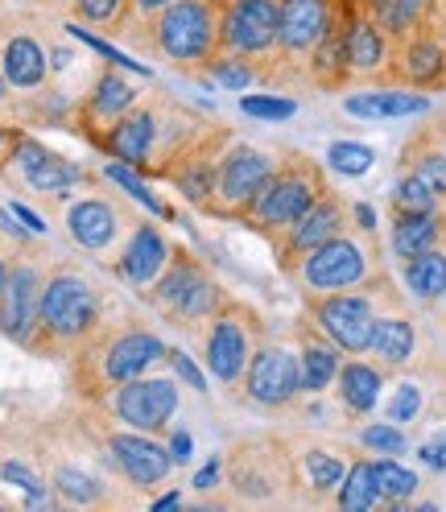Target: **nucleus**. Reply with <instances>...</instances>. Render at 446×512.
<instances>
[{"mask_svg":"<svg viewBox=\"0 0 446 512\" xmlns=\"http://www.w3.org/2000/svg\"><path fill=\"white\" fill-rule=\"evenodd\" d=\"M298 281L302 298L314 294H339V290H360V285H376L385 277V256L376 248L372 228L352 223L343 236L318 244L314 252H306L290 273Z\"/></svg>","mask_w":446,"mask_h":512,"instance_id":"f257e3e1","label":"nucleus"},{"mask_svg":"<svg viewBox=\"0 0 446 512\" xmlns=\"http://www.w3.org/2000/svg\"><path fill=\"white\" fill-rule=\"evenodd\" d=\"M327 190V178H323V166L314 162L306 153H285L277 170L269 174V182L261 186V195L252 199L244 223L257 228L269 244H277L294 223L310 211V203Z\"/></svg>","mask_w":446,"mask_h":512,"instance_id":"f03ea898","label":"nucleus"},{"mask_svg":"<svg viewBox=\"0 0 446 512\" xmlns=\"http://www.w3.org/2000/svg\"><path fill=\"white\" fill-rule=\"evenodd\" d=\"M166 360V343L149 335V331H108L95 343L83 347V360H79V384L91 393H112L116 384L124 380H137L145 376L153 364Z\"/></svg>","mask_w":446,"mask_h":512,"instance_id":"7ed1b4c3","label":"nucleus"},{"mask_svg":"<svg viewBox=\"0 0 446 512\" xmlns=\"http://www.w3.org/2000/svg\"><path fill=\"white\" fill-rule=\"evenodd\" d=\"M153 42L170 62L219 58V0H170L153 17Z\"/></svg>","mask_w":446,"mask_h":512,"instance_id":"20e7f679","label":"nucleus"},{"mask_svg":"<svg viewBox=\"0 0 446 512\" xmlns=\"http://www.w3.org/2000/svg\"><path fill=\"white\" fill-rule=\"evenodd\" d=\"M149 302L157 310H166L170 323L195 327L203 318H211L228 298H223L215 277L190 252H170V265L157 273V290L149 294Z\"/></svg>","mask_w":446,"mask_h":512,"instance_id":"39448f33","label":"nucleus"},{"mask_svg":"<svg viewBox=\"0 0 446 512\" xmlns=\"http://www.w3.org/2000/svg\"><path fill=\"white\" fill-rule=\"evenodd\" d=\"M389 285V277H380L376 285H360V290H339V294H314L306 298L310 323L323 331L331 343L343 347V356H364L372 323H376V294Z\"/></svg>","mask_w":446,"mask_h":512,"instance_id":"423d86ee","label":"nucleus"},{"mask_svg":"<svg viewBox=\"0 0 446 512\" xmlns=\"http://www.w3.org/2000/svg\"><path fill=\"white\" fill-rule=\"evenodd\" d=\"M277 29L281 0H219V54L257 67V58H273Z\"/></svg>","mask_w":446,"mask_h":512,"instance_id":"0eeeda50","label":"nucleus"},{"mask_svg":"<svg viewBox=\"0 0 446 512\" xmlns=\"http://www.w3.org/2000/svg\"><path fill=\"white\" fill-rule=\"evenodd\" d=\"M281 157L257 149V145H236L219 157V166H215V186H211V199L203 211L211 215H236L244 219L252 199L261 195V186L269 182V174L277 170Z\"/></svg>","mask_w":446,"mask_h":512,"instance_id":"6e6552de","label":"nucleus"},{"mask_svg":"<svg viewBox=\"0 0 446 512\" xmlns=\"http://www.w3.org/2000/svg\"><path fill=\"white\" fill-rule=\"evenodd\" d=\"M100 323V298L79 273H54L42 285L38 327L58 343H79Z\"/></svg>","mask_w":446,"mask_h":512,"instance_id":"1a4fd4ad","label":"nucleus"},{"mask_svg":"<svg viewBox=\"0 0 446 512\" xmlns=\"http://www.w3.org/2000/svg\"><path fill=\"white\" fill-rule=\"evenodd\" d=\"M257 335H261V323L257 314L244 310V306H228L223 302L215 314H211V327H207V339H203V360L207 368L223 380V384H236L257 351Z\"/></svg>","mask_w":446,"mask_h":512,"instance_id":"9d476101","label":"nucleus"},{"mask_svg":"<svg viewBox=\"0 0 446 512\" xmlns=\"http://www.w3.org/2000/svg\"><path fill=\"white\" fill-rule=\"evenodd\" d=\"M108 409L112 418L124 422L129 430H141V434H157L166 430L170 418L178 413V384L174 380H162V376H137V380H124L108 393Z\"/></svg>","mask_w":446,"mask_h":512,"instance_id":"9b49d317","label":"nucleus"},{"mask_svg":"<svg viewBox=\"0 0 446 512\" xmlns=\"http://www.w3.org/2000/svg\"><path fill=\"white\" fill-rule=\"evenodd\" d=\"M352 223H356L352 207L343 203V195H335V190L327 186L323 195L310 203V211H306V215H302L277 244H273V248H277V265H281L285 273H294V265L302 261L306 252H314L318 244H327V240L343 236L347 228H352Z\"/></svg>","mask_w":446,"mask_h":512,"instance_id":"f8f14e48","label":"nucleus"},{"mask_svg":"<svg viewBox=\"0 0 446 512\" xmlns=\"http://www.w3.org/2000/svg\"><path fill=\"white\" fill-rule=\"evenodd\" d=\"M244 397L261 409H281L302 393V364L285 347H257L240 376Z\"/></svg>","mask_w":446,"mask_h":512,"instance_id":"ddd939ff","label":"nucleus"},{"mask_svg":"<svg viewBox=\"0 0 446 512\" xmlns=\"http://www.w3.org/2000/svg\"><path fill=\"white\" fill-rule=\"evenodd\" d=\"M389 83L405 87H446V42L430 25L413 29L401 42H393V62H389Z\"/></svg>","mask_w":446,"mask_h":512,"instance_id":"4468645a","label":"nucleus"},{"mask_svg":"<svg viewBox=\"0 0 446 512\" xmlns=\"http://www.w3.org/2000/svg\"><path fill=\"white\" fill-rule=\"evenodd\" d=\"M108 451H112V463H116L124 475H129L137 488L162 484V479L170 475V467H174L170 446L145 438L141 430H133V434L120 430V434H112V438H108Z\"/></svg>","mask_w":446,"mask_h":512,"instance_id":"2eb2a0df","label":"nucleus"},{"mask_svg":"<svg viewBox=\"0 0 446 512\" xmlns=\"http://www.w3.org/2000/svg\"><path fill=\"white\" fill-rule=\"evenodd\" d=\"M133 100H137V87L124 79V67H112L95 79V87H91V95H87V104H83V120H87V137L95 141V145H104V137L112 133V124L133 108Z\"/></svg>","mask_w":446,"mask_h":512,"instance_id":"dca6fc26","label":"nucleus"},{"mask_svg":"<svg viewBox=\"0 0 446 512\" xmlns=\"http://www.w3.org/2000/svg\"><path fill=\"white\" fill-rule=\"evenodd\" d=\"M38 306H42V277L38 269H13L9 281H5V298H0V331L17 343H29L34 339V327H38Z\"/></svg>","mask_w":446,"mask_h":512,"instance_id":"f3484780","label":"nucleus"},{"mask_svg":"<svg viewBox=\"0 0 446 512\" xmlns=\"http://www.w3.org/2000/svg\"><path fill=\"white\" fill-rule=\"evenodd\" d=\"M389 62H393V42L385 29H376L368 13H360L347 25V75L352 79H372L389 83Z\"/></svg>","mask_w":446,"mask_h":512,"instance_id":"a211bd4d","label":"nucleus"},{"mask_svg":"<svg viewBox=\"0 0 446 512\" xmlns=\"http://www.w3.org/2000/svg\"><path fill=\"white\" fill-rule=\"evenodd\" d=\"M13 166H17L21 182L29 190H38V195H67V190L79 182V170L67 162V157L42 149L38 141H17Z\"/></svg>","mask_w":446,"mask_h":512,"instance_id":"6ab92c4d","label":"nucleus"},{"mask_svg":"<svg viewBox=\"0 0 446 512\" xmlns=\"http://www.w3.org/2000/svg\"><path fill=\"white\" fill-rule=\"evenodd\" d=\"M413 351H418V327L409 323V314L405 310L376 314L364 356H372L380 368H389V372H401V368L413 364Z\"/></svg>","mask_w":446,"mask_h":512,"instance_id":"aec40b11","label":"nucleus"},{"mask_svg":"<svg viewBox=\"0 0 446 512\" xmlns=\"http://www.w3.org/2000/svg\"><path fill=\"white\" fill-rule=\"evenodd\" d=\"M166 265H170V244L162 240V232H157L153 223H137L133 236L120 248L116 273L129 285H149V281H157V273Z\"/></svg>","mask_w":446,"mask_h":512,"instance_id":"412c9836","label":"nucleus"},{"mask_svg":"<svg viewBox=\"0 0 446 512\" xmlns=\"http://www.w3.org/2000/svg\"><path fill=\"white\" fill-rule=\"evenodd\" d=\"M153 137H157V108H153V104H141V108H129V112H124V116L112 124V133L104 137V149L116 153L124 166L149 170Z\"/></svg>","mask_w":446,"mask_h":512,"instance_id":"4be33fe9","label":"nucleus"},{"mask_svg":"<svg viewBox=\"0 0 446 512\" xmlns=\"http://www.w3.org/2000/svg\"><path fill=\"white\" fill-rule=\"evenodd\" d=\"M401 174H413L418 182H426L438 195V203L446 207V145L438 137V124L418 128V133L405 141V149H401Z\"/></svg>","mask_w":446,"mask_h":512,"instance_id":"5701e85b","label":"nucleus"},{"mask_svg":"<svg viewBox=\"0 0 446 512\" xmlns=\"http://www.w3.org/2000/svg\"><path fill=\"white\" fill-rule=\"evenodd\" d=\"M335 389H339L343 409L356 413V418H364V413H372L376 401H380V389H385V368H380L376 360L352 356V360H343V368L335 376Z\"/></svg>","mask_w":446,"mask_h":512,"instance_id":"b1692460","label":"nucleus"},{"mask_svg":"<svg viewBox=\"0 0 446 512\" xmlns=\"http://www.w3.org/2000/svg\"><path fill=\"white\" fill-rule=\"evenodd\" d=\"M67 232L87 252H104L120 236V211L112 203H104V199H79L67 211Z\"/></svg>","mask_w":446,"mask_h":512,"instance_id":"393cba45","label":"nucleus"},{"mask_svg":"<svg viewBox=\"0 0 446 512\" xmlns=\"http://www.w3.org/2000/svg\"><path fill=\"white\" fill-rule=\"evenodd\" d=\"M343 108L360 116V120H401V116H422L430 112V100L422 91H405V87H380L364 95H347Z\"/></svg>","mask_w":446,"mask_h":512,"instance_id":"a878e982","label":"nucleus"},{"mask_svg":"<svg viewBox=\"0 0 446 512\" xmlns=\"http://www.w3.org/2000/svg\"><path fill=\"white\" fill-rule=\"evenodd\" d=\"M298 364H302V393H323L327 384H335V376L343 368V347L331 343L318 327H306Z\"/></svg>","mask_w":446,"mask_h":512,"instance_id":"bb28decb","label":"nucleus"},{"mask_svg":"<svg viewBox=\"0 0 446 512\" xmlns=\"http://www.w3.org/2000/svg\"><path fill=\"white\" fill-rule=\"evenodd\" d=\"M438 0H364V13L376 29H385L389 42H401L413 29L434 21Z\"/></svg>","mask_w":446,"mask_h":512,"instance_id":"cd10ccee","label":"nucleus"},{"mask_svg":"<svg viewBox=\"0 0 446 512\" xmlns=\"http://www.w3.org/2000/svg\"><path fill=\"white\" fill-rule=\"evenodd\" d=\"M405 265V285H409V294L418 298V302H438L446 298V240L418 252V256H409Z\"/></svg>","mask_w":446,"mask_h":512,"instance_id":"c85d7f7f","label":"nucleus"},{"mask_svg":"<svg viewBox=\"0 0 446 512\" xmlns=\"http://www.w3.org/2000/svg\"><path fill=\"white\" fill-rule=\"evenodd\" d=\"M0 62H5V79L13 87H38L46 79V54L34 38H9L5 42V54H0Z\"/></svg>","mask_w":446,"mask_h":512,"instance_id":"c756f323","label":"nucleus"},{"mask_svg":"<svg viewBox=\"0 0 446 512\" xmlns=\"http://www.w3.org/2000/svg\"><path fill=\"white\" fill-rule=\"evenodd\" d=\"M376 504H385L380 500V488H376V471L368 459H356L352 467H347L343 475V484H339V508L347 512H368Z\"/></svg>","mask_w":446,"mask_h":512,"instance_id":"7c9ffc66","label":"nucleus"},{"mask_svg":"<svg viewBox=\"0 0 446 512\" xmlns=\"http://www.w3.org/2000/svg\"><path fill=\"white\" fill-rule=\"evenodd\" d=\"M343 475H347V463L339 459V455H331V451H302V479L318 492V496H331V492H339V484H343Z\"/></svg>","mask_w":446,"mask_h":512,"instance_id":"2f4dec72","label":"nucleus"},{"mask_svg":"<svg viewBox=\"0 0 446 512\" xmlns=\"http://www.w3.org/2000/svg\"><path fill=\"white\" fill-rule=\"evenodd\" d=\"M372 471H376V488H380V500L385 504H405L413 492H418V475H413L409 467H401L393 455L372 463Z\"/></svg>","mask_w":446,"mask_h":512,"instance_id":"473e14b6","label":"nucleus"},{"mask_svg":"<svg viewBox=\"0 0 446 512\" xmlns=\"http://www.w3.org/2000/svg\"><path fill=\"white\" fill-rule=\"evenodd\" d=\"M422 409H426L422 384H418V380H401V384H397V393H393L389 405H385V422H393V426H409V422H418V418H422Z\"/></svg>","mask_w":446,"mask_h":512,"instance_id":"72a5a7b5","label":"nucleus"},{"mask_svg":"<svg viewBox=\"0 0 446 512\" xmlns=\"http://www.w3.org/2000/svg\"><path fill=\"white\" fill-rule=\"evenodd\" d=\"M372 162H376V153H372L368 145H360V141H335V145L327 149V166H331L335 174H343V178L368 174Z\"/></svg>","mask_w":446,"mask_h":512,"instance_id":"f704fd0d","label":"nucleus"},{"mask_svg":"<svg viewBox=\"0 0 446 512\" xmlns=\"http://www.w3.org/2000/svg\"><path fill=\"white\" fill-rule=\"evenodd\" d=\"M393 211H446V207L438 203V195L426 182H418L413 174H401L393 186Z\"/></svg>","mask_w":446,"mask_h":512,"instance_id":"c9c22d12","label":"nucleus"},{"mask_svg":"<svg viewBox=\"0 0 446 512\" xmlns=\"http://www.w3.org/2000/svg\"><path fill=\"white\" fill-rule=\"evenodd\" d=\"M54 484H58L62 496H71V500H79V504L100 500V488H95V479L83 475V471H75V467H58V471H54Z\"/></svg>","mask_w":446,"mask_h":512,"instance_id":"e433bc0d","label":"nucleus"},{"mask_svg":"<svg viewBox=\"0 0 446 512\" xmlns=\"http://www.w3.org/2000/svg\"><path fill=\"white\" fill-rule=\"evenodd\" d=\"M240 108L248 116H257V120H290L298 112L294 100H277V95H244Z\"/></svg>","mask_w":446,"mask_h":512,"instance_id":"4c0bfd02","label":"nucleus"},{"mask_svg":"<svg viewBox=\"0 0 446 512\" xmlns=\"http://www.w3.org/2000/svg\"><path fill=\"white\" fill-rule=\"evenodd\" d=\"M360 442L368 446V451H376V455H401V451H405V434H401V426H393V422L368 426V430L360 434Z\"/></svg>","mask_w":446,"mask_h":512,"instance_id":"58836bf2","label":"nucleus"},{"mask_svg":"<svg viewBox=\"0 0 446 512\" xmlns=\"http://www.w3.org/2000/svg\"><path fill=\"white\" fill-rule=\"evenodd\" d=\"M75 13L91 25H116L124 13V0H75Z\"/></svg>","mask_w":446,"mask_h":512,"instance_id":"ea45409f","label":"nucleus"},{"mask_svg":"<svg viewBox=\"0 0 446 512\" xmlns=\"http://www.w3.org/2000/svg\"><path fill=\"white\" fill-rule=\"evenodd\" d=\"M166 5H170V0H124V13H120V21H116V29L137 25V21H153Z\"/></svg>","mask_w":446,"mask_h":512,"instance_id":"a19ab883","label":"nucleus"},{"mask_svg":"<svg viewBox=\"0 0 446 512\" xmlns=\"http://www.w3.org/2000/svg\"><path fill=\"white\" fill-rule=\"evenodd\" d=\"M108 178H112V182H120V186H124V190H129V195H133V199H141V203H145L149 211H166L162 203H157V195H149V190L141 186V178H133L129 170H124V166H108Z\"/></svg>","mask_w":446,"mask_h":512,"instance_id":"79ce46f5","label":"nucleus"},{"mask_svg":"<svg viewBox=\"0 0 446 512\" xmlns=\"http://www.w3.org/2000/svg\"><path fill=\"white\" fill-rule=\"evenodd\" d=\"M0 475H5V484H13V488H25L29 496H34V504L42 500V484H38V475L29 471V467H21V463H5V471H0Z\"/></svg>","mask_w":446,"mask_h":512,"instance_id":"37998d69","label":"nucleus"},{"mask_svg":"<svg viewBox=\"0 0 446 512\" xmlns=\"http://www.w3.org/2000/svg\"><path fill=\"white\" fill-rule=\"evenodd\" d=\"M166 360L174 364V372H178V376L190 384V389H207V384H203V372H199L195 364H190V360L182 356V351H166Z\"/></svg>","mask_w":446,"mask_h":512,"instance_id":"c03bdc74","label":"nucleus"},{"mask_svg":"<svg viewBox=\"0 0 446 512\" xmlns=\"http://www.w3.org/2000/svg\"><path fill=\"white\" fill-rule=\"evenodd\" d=\"M418 455H422V463H426V467H434V471H446V430H442L438 438H430V442L422 446Z\"/></svg>","mask_w":446,"mask_h":512,"instance_id":"a18cd8bd","label":"nucleus"},{"mask_svg":"<svg viewBox=\"0 0 446 512\" xmlns=\"http://www.w3.org/2000/svg\"><path fill=\"white\" fill-rule=\"evenodd\" d=\"M190 451H195V442H190V434H186V430H174V438H170V455H174V463H186V459H190Z\"/></svg>","mask_w":446,"mask_h":512,"instance_id":"49530a36","label":"nucleus"},{"mask_svg":"<svg viewBox=\"0 0 446 512\" xmlns=\"http://www.w3.org/2000/svg\"><path fill=\"white\" fill-rule=\"evenodd\" d=\"M215 484H219V459H215V463H207V467L195 475V488H203V492H207V488H215Z\"/></svg>","mask_w":446,"mask_h":512,"instance_id":"de8ad7c7","label":"nucleus"},{"mask_svg":"<svg viewBox=\"0 0 446 512\" xmlns=\"http://www.w3.org/2000/svg\"><path fill=\"white\" fill-rule=\"evenodd\" d=\"M13 215H17V219H25V228H29V232H46V223H42V219H38L34 211H29V207L13 203Z\"/></svg>","mask_w":446,"mask_h":512,"instance_id":"09e8293b","label":"nucleus"},{"mask_svg":"<svg viewBox=\"0 0 446 512\" xmlns=\"http://www.w3.org/2000/svg\"><path fill=\"white\" fill-rule=\"evenodd\" d=\"M434 29H438L442 42H446V0H438V9H434Z\"/></svg>","mask_w":446,"mask_h":512,"instance_id":"8fccbe9b","label":"nucleus"},{"mask_svg":"<svg viewBox=\"0 0 446 512\" xmlns=\"http://www.w3.org/2000/svg\"><path fill=\"white\" fill-rule=\"evenodd\" d=\"M153 508H178V496H174V492H170V496H162V500H157V504H153Z\"/></svg>","mask_w":446,"mask_h":512,"instance_id":"3c124183","label":"nucleus"},{"mask_svg":"<svg viewBox=\"0 0 446 512\" xmlns=\"http://www.w3.org/2000/svg\"><path fill=\"white\" fill-rule=\"evenodd\" d=\"M5 281H9V273H5V265H0V298H5Z\"/></svg>","mask_w":446,"mask_h":512,"instance_id":"603ef678","label":"nucleus"},{"mask_svg":"<svg viewBox=\"0 0 446 512\" xmlns=\"http://www.w3.org/2000/svg\"><path fill=\"white\" fill-rule=\"evenodd\" d=\"M438 137H442V145H446V120H438Z\"/></svg>","mask_w":446,"mask_h":512,"instance_id":"864d4df0","label":"nucleus"},{"mask_svg":"<svg viewBox=\"0 0 446 512\" xmlns=\"http://www.w3.org/2000/svg\"><path fill=\"white\" fill-rule=\"evenodd\" d=\"M0 104H5V75H0Z\"/></svg>","mask_w":446,"mask_h":512,"instance_id":"5fc2aeb1","label":"nucleus"},{"mask_svg":"<svg viewBox=\"0 0 446 512\" xmlns=\"http://www.w3.org/2000/svg\"><path fill=\"white\" fill-rule=\"evenodd\" d=\"M5 141H9V137H5V133H0V145H5Z\"/></svg>","mask_w":446,"mask_h":512,"instance_id":"6e6d98bb","label":"nucleus"},{"mask_svg":"<svg viewBox=\"0 0 446 512\" xmlns=\"http://www.w3.org/2000/svg\"><path fill=\"white\" fill-rule=\"evenodd\" d=\"M442 302H446V298H442Z\"/></svg>","mask_w":446,"mask_h":512,"instance_id":"4d7b16f0","label":"nucleus"}]
</instances>
